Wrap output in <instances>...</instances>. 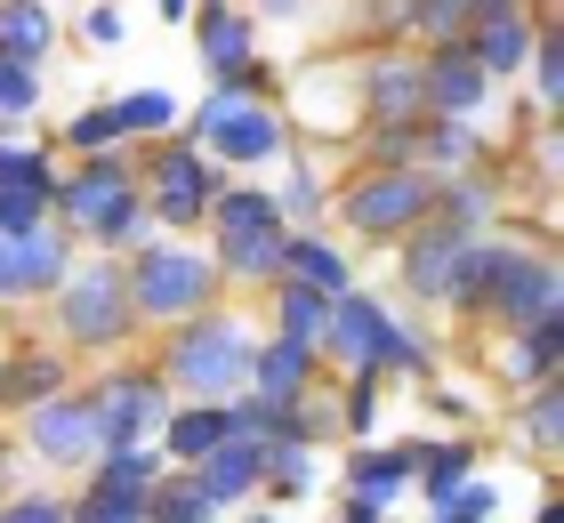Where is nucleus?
Instances as JSON below:
<instances>
[{
	"label": "nucleus",
	"mask_w": 564,
	"mask_h": 523,
	"mask_svg": "<svg viewBox=\"0 0 564 523\" xmlns=\"http://www.w3.org/2000/svg\"><path fill=\"white\" fill-rule=\"evenodd\" d=\"M468 24H476V48H468V57L484 65V81H492V73H517V65L532 57V17H524V9H476Z\"/></svg>",
	"instance_id": "2eb2a0df"
},
{
	"label": "nucleus",
	"mask_w": 564,
	"mask_h": 523,
	"mask_svg": "<svg viewBox=\"0 0 564 523\" xmlns=\"http://www.w3.org/2000/svg\"><path fill=\"white\" fill-rule=\"evenodd\" d=\"M48 41H57V17L48 9H33V0H9V9H0V57L9 65H33Z\"/></svg>",
	"instance_id": "393cba45"
},
{
	"label": "nucleus",
	"mask_w": 564,
	"mask_h": 523,
	"mask_svg": "<svg viewBox=\"0 0 564 523\" xmlns=\"http://www.w3.org/2000/svg\"><path fill=\"white\" fill-rule=\"evenodd\" d=\"M0 523H65V508H57V500H9V508H0Z\"/></svg>",
	"instance_id": "ea45409f"
},
{
	"label": "nucleus",
	"mask_w": 564,
	"mask_h": 523,
	"mask_svg": "<svg viewBox=\"0 0 564 523\" xmlns=\"http://www.w3.org/2000/svg\"><path fill=\"white\" fill-rule=\"evenodd\" d=\"M65 138L82 145V153H97V145H113V113H106V105H97V113H82V121L65 129Z\"/></svg>",
	"instance_id": "58836bf2"
},
{
	"label": "nucleus",
	"mask_w": 564,
	"mask_h": 523,
	"mask_svg": "<svg viewBox=\"0 0 564 523\" xmlns=\"http://www.w3.org/2000/svg\"><path fill=\"white\" fill-rule=\"evenodd\" d=\"M267 483L274 491H315V443H299V435L267 443Z\"/></svg>",
	"instance_id": "7c9ffc66"
},
{
	"label": "nucleus",
	"mask_w": 564,
	"mask_h": 523,
	"mask_svg": "<svg viewBox=\"0 0 564 523\" xmlns=\"http://www.w3.org/2000/svg\"><path fill=\"white\" fill-rule=\"evenodd\" d=\"M210 209H218V233L226 226H282L274 194H210Z\"/></svg>",
	"instance_id": "72a5a7b5"
},
{
	"label": "nucleus",
	"mask_w": 564,
	"mask_h": 523,
	"mask_svg": "<svg viewBox=\"0 0 564 523\" xmlns=\"http://www.w3.org/2000/svg\"><path fill=\"white\" fill-rule=\"evenodd\" d=\"M170 403H162V379H113L106 395L89 403V427H97V451H138V435L162 418Z\"/></svg>",
	"instance_id": "1a4fd4ad"
},
{
	"label": "nucleus",
	"mask_w": 564,
	"mask_h": 523,
	"mask_svg": "<svg viewBox=\"0 0 564 523\" xmlns=\"http://www.w3.org/2000/svg\"><path fill=\"white\" fill-rule=\"evenodd\" d=\"M541 523H564V508H541Z\"/></svg>",
	"instance_id": "de8ad7c7"
},
{
	"label": "nucleus",
	"mask_w": 564,
	"mask_h": 523,
	"mask_svg": "<svg viewBox=\"0 0 564 523\" xmlns=\"http://www.w3.org/2000/svg\"><path fill=\"white\" fill-rule=\"evenodd\" d=\"M427 209H435V186H427L420 170H371L364 186L347 194V218L364 226V233H412Z\"/></svg>",
	"instance_id": "6e6552de"
},
{
	"label": "nucleus",
	"mask_w": 564,
	"mask_h": 523,
	"mask_svg": "<svg viewBox=\"0 0 564 523\" xmlns=\"http://www.w3.org/2000/svg\"><path fill=\"white\" fill-rule=\"evenodd\" d=\"M541 97H549V105L564 97V57H556V41H541Z\"/></svg>",
	"instance_id": "c03bdc74"
},
{
	"label": "nucleus",
	"mask_w": 564,
	"mask_h": 523,
	"mask_svg": "<svg viewBox=\"0 0 564 523\" xmlns=\"http://www.w3.org/2000/svg\"><path fill=\"white\" fill-rule=\"evenodd\" d=\"M484 298H492L517 330L556 323V266L532 250H492V274H484Z\"/></svg>",
	"instance_id": "0eeeda50"
},
{
	"label": "nucleus",
	"mask_w": 564,
	"mask_h": 523,
	"mask_svg": "<svg viewBox=\"0 0 564 523\" xmlns=\"http://www.w3.org/2000/svg\"><path fill=\"white\" fill-rule=\"evenodd\" d=\"M41 218H48V201H41V194L0 186V242H24V233H41Z\"/></svg>",
	"instance_id": "f704fd0d"
},
{
	"label": "nucleus",
	"mask_w": 564,
	"mask_h": 523,
	"mask_svg": "<svg viewBox=\"0 0 564 523\" xmlns=\"http://www.w3.org/2000/svg\"><path fill=\"white\" fill-rule=\"evenodd\" d=\"M65 386V371H57V355H24V362H9L0 371V403H24V411H41L48 395Z\"/></svg>",
	"instance_id": "bb28decb"
},
{
	"label": "nucleus",
	"mask_w": 564,
	"mask_h": 523,
	"mask_svg": "<svg viewBox=\"0 0 564 523\" xmlns=\"http://www.w3.org/2000/svg\"><path fill=\"white\" fill-rule=\"evenodd\" d=\"M65 274H73V258H65V233L57 226H41V233H24V242H17V291H57Z\"/></svg>",
	"instance_id": "b1692460"
},
{
	"label": "nucleus",
	"mask_w": 564,
	"mask_h": 523,
	"mask_svg": "<svg viewBox=\"0 0 564 523\" xmlns=\"http://www.w3.org/2000/svg\"><path fill=\"white\" fill-rule=\"evenodd\" d=\"M33 451L41 459H57V467H82L97 451V427H89V403H65V395H48L33 411Z\"/></svg>",
	"instance_id": "4468645a"
},
{
	"label": "nucleus",
	"mask_w": 564,
	"mask_h": 523,
	"mask_svg": "<svg viewBox=\"0 0 564 523\" xmlns=\"http://www.w3.org/2000/svg\"><path fill=\"white\" fill-rule=\"evenodd\" d=\"M556 355H564V330H556V323H532V330L517 338V355H508V379H549Z\"/></svg>",
	"instance_id": "2f4dec72"
},
{
	"label": "nucleus",
	"mask_w": 564,
	"mask_h": 523,
	"mask_svg": "<svg viewBox=\"0 0 564 523\" xmlns=\"http://www.w3.org/2000/svg\"><path fill=\"white\" fill-rule=\"evenodd\" d=\"M315 201H323V186H315V170H299L291 186H282V201H274V209H315Z\"/></svg>",
	"instance_id": "37998d69"
},
{
	"label": "nucleus",
	"mask_w": 564,
	"mask_h": 523,
	"mask_svg": "<svg viewBox=\"0 0 564 523\" xmlns=\"http://www.w3.org/2000/svg\"><path fill=\"white\" fill-rule=\"evenodd\" d=\"M476 250V233H459V226H427L412 258H403V282H412L420 298H452V282H459V258Z\"/></svg>",
	"instance_id": "ddd939ff"
},
{
	"label": "nucleus",
	"mask_w": 564,
	"mask_h": 523,
	"mask_svg": "<svg viewBox=\"0 0 564 523\" xmlns=\"http://www.w3.org/2000/svg\"><path fill=\"white\" fill-rule=\"evenodd\" d=\"M524 435L541 443V451H556V435H564V395L556 386H541V395L524 403Z\"/></svg>",
	"instance_id": "c9c22d12"
},
{
	"label": "nucleus",
	"mask_w": 564,
	"mask_h": 523,
	"mask_svg": "<svg viewBox=\"0 0 564 523\" xmlns=\"http://www.w3.org/2000/svg\"><path fill=\"white\" fill-rule=\"evenodd\" d=\"M186 483L202 491L210 508H226V500H250V491L267 483V443H250V435H226L202 467H186Z\"/></svg>",
	"instance_id": "9b49d317"
},
{
	"label": "nucleus",
	"mask_w": 564,
	"mask_h": 523,
	"mask_svg": "<svg viewBox=\"0 0 564 523\" xmlns=\"http://www.w3.org/2000/svg\"><path fill=\"white\" fill-rule=\"evenodd\" d=\"M364 97H371V113L379 121H412L420 113V65H403V57H388V65H371V81H364Z\"/></svg>",
	"instance_id": "5701e85b"
},
{
	"label": "nucleus",
	"mask_w": 564,
	"mask_h": 523,
	"mask_svg": "<svg viewBox=\"0 0 564 523\" xmlns=\"http://www.w3.org/2000/svg\"><path fill=\"white\" fill-rule=\"evenodd\" d=\"M194 129L210 138V153H226V162H274L282 153V113L250 97V81H226L210 105H202Z\"/></svg>",
	"instance_id": "39448f33"
},
{
	"label": "nucleus",
	"mask_w": 564,
	"mask_h": 523,
	"mask_svg": "<svg viewBox=\"0 0 564 523\" xmlns=\"http://www.w3.org/2000/svg\"><path fill=\"white\" fill-rule=\"evenodd\" d=\"M202 209H210V170H202L186 145H177V153H162V194H153V209H145V218L186 226V218H202Z\"/></svg>",
	"instance_id": "a211bd4d"
},
{
	"label": "nucleus",
	"mask_w": 564,
	"mask_h": 523,
	"mask_svg": "<svg viewBox=\"0 0 564 523\" xmlns=\"http://www.w3.org/2000/svg\"><path fill=\"white\" fill-rule=\"evenodd\" d=\"M33 97H41V81H33V65H9V57H0V121L33 113Z\"/></svg>",
	"instance_id": "e433bc0d"
},
{
	"label": "nucleus",
	"mask_w": 564,
	"mask_h": 523,
	"mask_svg": "<svg viewBox=\"0 0 564 523\" xmlns=\"http://www.w3.org/2000/svg\"><path fill=\"white\" fill-rule=\"evenodd\" d=\"M250 323H235V314H202V323H186L170 338V379L186 386V395L202 403H218V395H235V386L250 379Z\"/></svg>",
	"instance_id": "f257e3e1"
},
{
	"label": "nucleus",
	"mask_w": 564,
	"mask_h": 523,
	"mask_svg": "<svg viewBox=\"0 0 564 523\" xmlns=\"http://www.w3.org/2000/svg\"><path fill=\"white\" fill-rule=\"evenodd\" d=\"M226 435H235V427H226V403H194V411H170V451L186 459V467H202V459H210Z\"/></svg>",
	"instance_id": "4be33fe9"
},
{
	"label": "nucleus",
	"mask_w": 564,
	"mask_h": 523,
	"mask_svg": "<svg viewBox=\"0 0 564 523\" xmlns=\"http://www.w3.org/2000/svg\"><path fill=\"white\" fill-rule=\"evenodd\" d=\"M468 467H476V451L468 443H444V451H427V476H420V491L435 500V515H444L459 491H468Z\"/></svg>",
	"instance_id": "cd10ccee"
},
{
	"label": "nucleus",
	"mask_w": 564,
	"mask_h": 523,
	"mask_svg": "<svg viewBox=\"0 0 564 523\" xmlns=\"http://www.w3.org/2000/svg\"><path fill=\"white\" fill-rule=\"evenodd\" d=\"M420 105H427V113H444V121H468L484 105V65L459 41H444V48H435V65H420Z\"/></svg>",
	"instance_id": "f8f14e48"
},
{
	"label": "nucleus",
	"mask_w": 564,
	"mask_h": 523,
	"mask_svg": "<svg viewBox=\"0 0 564 523\" xmlns=\"http://www.w3.org/2000/svg\"><path fill=\"white\" fill-rule=\"evenodd\" d=\"M202 57H210L218 89H226V81H250V17H235V9H202Z\"/></svg>",
	"instance_id": "6ab92c4d"
},
{
	"label": "nucleus",
	"mask_w": 564,
	"mask_h": 523,
	"mask_svg": "<svg viewBox=\"0 0 564 523\" xmlns=\"http://www.w3.org/2000/svg\"><path fill=\"white\" fill-rule=\"evenodd\" d=\"M282 274H291V291H315V298H347V258L315 242V233H299L291 250H282Z\"/></svg>",
	"instance_id": "aec40b11"
},
{
	"label": "nucleus",
	"mask_w": 564,
	"mask_h": 523,
	"mask_svg": "<svg viewBox=\"0 0 564 523\" xmlns=\"http://www.w3.org/2000/svg\"><path fill=\"white\" fill-rule=\"evenodd\" d=\"M306 379H315V355H299V347H259L250 355V395L259 403H274V411H291V403H306Z\"/></svg>",
	"instance_id": "f3484780"
},
{
	"label": "nucleus",
	"mask_w": 564,
	"mask_h": 523,
	"mask_svg": "<svg viewBox=\"0 0 564 523\" xmlns=\"http://www.w3.org/2000/svg\"><path fill=\"white\" fill-rule=\"evenodd\" d=\"M0 298H24L17 291V242H0Z\"/></svg>",
	"instance_id": "a18cd8bd"
},
{
	"label": "nucleus",
	"mask_w": 564,
	"mask_h": 523,
	"mask_svg": "<svg viewBox=\"0 0 564 523\" xmlns=\"http://www.w3.org/2000/svg\"><path fill=\"white\" fill-rule=\"evenodd\" d=\"M65 523H106V515H73V508H65Z\"/></svg>",
	"instance_id": "49530a36"
},
{
	"label": "nucleus",
	"mask_w": 564,
	"mask_h": 523,
	"mask_svg": "<svg viewBox=\"0 0 564 523\" xmlns=\"http://www.w3.org/2000/svg\"><path fill=\"white\" fill-rule=\"evenodd\" d=\"M282 250H291V233H282V226H226L218 233V266L242 274V282H274L282 274Z\"/></svg>",
	"instance_id": "dca6fc26"
},
{
	"label": "nucleus",
	"mask_w": 564,
	"mask_h": 523,
	"mask_svg": "<svg viewBox=\"0 0 564 523\" xmlns=\"http://www.w3.org/2000/svg\"><path fill=\"white\" fill-rule=\"evenodd\" d=\"M484 508H492V491H484V483H468V491H459V500L444 508V523H484Z\"/></svg>",
	"instance_id": "79ce46f5"
},
{
	"label": "nucleus",
	"mask_w": 564,
	"mask_h": 523,
	"mask_svg": "<svg viewBox=\"0 0 564 523\" xmlns=\"http://www.w3.org/2000/svg\"><path fill=\"white\" fill-rule=\"evenodd\" d=\"M250 523H274V515H250Z\"/></svg>",
	"instance_id": "09e8293b"
},
{
	"label": "nucleus",
	"mask_w": 564,
	"mask_h": 523,
	"mask_svg": "<svg viewBox=\"0 0 564 523\" xmlns=\"http://www.w3.org/2000/svg\"><path fill=\"white\" fill-rule=\"evenodd\" d=\"M57 323H65V338H82V347H113V338L138 323V314H130V282H121V266L65 274V291H57Z\"/></svg>",
	"instance_id": "423d86ee"
},
{
	"label": "nucleus",
	"mask_w": 564,
	"mask_h": 523,
	"mask_svg": "<svg viewBox=\"0 0 564 523\" xmlns=\"http://www.w3.org/2000/svg\"><path fill=\"white\" fill-rule=\"evenodd\" d=\"M427 153H435L444 170H459V162H476V138H468L459 121H435V129H427Z\"/></svg>",
	"instance_id": "4c0bfd02"
},
{
	"label": "nucleus",
	"mask_w": 564,
	"mask_h": 523,
	"mask_svg": "<svg viewBox=\"0 0 564 523\" xmlns=\"http://www.w3.org/2000/svg\"><path fill=\"white\" fill-rule=\"evenodd\" d=\"M218 508L202 500V491L186 476H170V483H153V500H145V523H210Z\"/></svg>",
	"instance_id": "c756f323"
},
{
	"label": "nucleus",
	"mask_w": 564,
	"mask_h": 523,
	"mask_svg": "<svg viewBox=\"0 0 564 523\" xmlns=\"http://www.w3.org/2000/svg\"><path fill=\"white\" fill-rule=\"evenodd\" d=\"M403 476H412V451H364V459H355V515L371 523L403 491Z\"/></svg>",
	"instance_id": "412c9836"
},
{
	"label": "nucleus",
	"mask_w": 564,
	"mask_h": 523,
	"mask_svg": "<svg viewBox=\"0 0 564 523\" xmlns=\"http://www.w3.org/2000/svg\"><path fill=\"white\" fill-rule=\"evenodd\" d=\"M48 201H57L82 233H97V242H138V233H145V201H138L130 170H121L113 153H97V162H82L73 177H57Z\"/></svg>",
	"instance_id": "7ed1b4c3"
},
{
	"label": "nucleus",
	"mask_w": 564,
	"mask_h": 523,
	"mask_svg": "<svg viewBox=\"0 0 564 523\" xmlns=\"http://www.w3.org/2000/svg\"><path fill=\"white\" fill-rule=\"evenodd\" d=\"M323 347L347 362L355 379H379V371H420V338L412 330H395V314L364 298V291H347V298H330V330H323Z\"/></svg>",
	"instance_id": "f03ea898"
},
{
	"label": "nucleus",
	"mask_w": 564,
	"mask_h": 523,
	"mask_svg": "<svg viewBox=\"0 0 564 523\" xmlns=\"http://www.w3.org/2000/svg\"><path fill=\"white\" fill-rule=\"evenodd\" d=\"M153 451H106V476L89 483V500L73 515H106V523H145V500H153Z\"/></svg>",
	"instance_id": "9d476101"
},
{
	"label": "nucleus",
	"mask_w": 564,
	"mask_h": 523,
	"mask_svg": "<svg viewBox=\"0 0 564 523\" xmlns=\"http://www.w3.org/2000/svg\"><path fill=\"white\" fill-rule=\"evenodd\" d=\"M106 113H113V138H145V129H170L177 121V105L162 89H138V97H113Z\"/></svg>",
	"instance_id": "c85d7f7f"
},
{
	"label": "nucleus",
	"mask_w": 564,
	"mask_h": 523,
	"mask_svg": "<svg viewBox=\"0 0 564 523\" xmlns=\"http://www.w3.org/2000/svg\"><path fill=\"white\" fill-rule=\"evenodd\" d=\"M82 33H89L97 48H113L121 33H130V24H121V9H89V17H82Z\"/></svg>",
	"instance_id": "a19ab883"
},
{
	"label": "nucleus",
	"mask_w": 564,
	"mask_h": 523,
	"mask_svg": "<svg viewBox=\"0 0 564 523\" xmlns=\"http://www.w3.org/2000/svg\"><path fill=\"white\" fill-rule=\"evenodd\" d=\"M130 282V314H162V323H186V314L218 291V266L202 250H186V242H153L145 258H138V274H121Z\"/></svg>",
	"instance_id": "20e7f679"
},
{
	"label": "nucleus",
	"mask_w": 564,
	"mask_h": 523,
	"mask_svg": "<svg viewBox=\"0 0 564 523\" xmlns=\"http://www.w3.org/2000/svg\"><path fill=\"white\" fill-rule=\"evenodd\" d=\"M323 330H330V298H315V291H291V282H282V347L323 355Z\"/></svg>",
	"instance_id": "a878e982"
},
{
	"label": "nucleus",
	"mask_w": 564,
	"mask_h": 523,
	"mask_svg": "<svg viewBox=\"0 0 564 523\" xmlns=\"http://www.w3.org/2000/svg\"><path fill=\"white\" fill-rule=\"evenodd\" d=\"M0 186H17V194H41V201H48V194H57V170H48L33 145H0Z\"/></svg>",
	"instance_id": "473e14b6"
},
{
	"label": "nucleus",
	"mask_w": 564,
	"mask_h": 523,
	"mask_svg": "<svg viewBox=\"0 0 564 523\" xmlns=\"http://www.w3.org/2000/svg\"><path fill=\"white\" fill-rule=\"evenodd\" d=\"M347 523H364V515H347Z\"/></svg>",
	"instance_id": "8fccbe9b"
}]
</instances>
